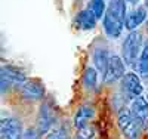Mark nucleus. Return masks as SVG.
Segmentation results:
<instances>
[{"label": "nucleus", "instance_id": "1", "mask_svg": "<svg viewBox=\"0 0 148 139\" xmlns=\"http://www.w3.org/2000/svg\"><path fill=\"white\" fill-rule=\"evenodd\" d=\"M127 16L126 0H111L107 6V12L102 18V28L110 39L121 36Z\"/></svg>", "mask_w": 148, "mask_h": 139}, {"label": "nucleus", "instance_id": "2", "mask_svg": "<svg viewBox=\"0 0 148 139\" xmlns=\"http://www.w3.org/2000/svg\"><path fill=\"white\" fill-rule=\"evenodd\" d=\"M142 49H144L142 34L139 31H135V30L130 31L126 36V39L123 40V45H121V58L126 62V65H129L132 68L138 67Z\"/></svg>", "mask_w": 148, "mask_h": 139}, {"label": "nucleus", "instance_id": "3", "mask_svg": "<svg viewBox=\"0 0 148 139\" xmlns=\"http://www.w3.org/2000/svg\"><path fill=\"white\" fill-rule=\"evenodd\" d=\"M117 124H119L120 132L125 135L127 139H138L141 127H139V124L136 123V120L133 118L130 110H121L119 112Z\"/></svg>", "mask_w": 148, "mask_h": 139}, {"label": "nucleus", "instance_id": "4", "mask_svg": "<svg viewBox=\"0 0 148 139\" xmlns=\"http://www.w3.org/2000/svg\"><path fill=\"white\" fill-rule=\"evenodd\" d=\"M0 79H2V93L8 92L12 86H21L24 81L27 80L25 77V73L22 70L14 67V65H3L2 67V75H0Z\"/></svg>", "mask_w": 148, "mask_h": 139}, {"label": "nucleus", "instance_id": "5", "mask_svg": "<svg viewBox=\"0 0 148 139\" xmlns=\"http://www.w3.org/2000/svg\"><path fill=\"white\" fill-rule=\"evenodd\" d=\"M126 71V62L123 61V58L117 56V55H111L110 62H108V67L104 73V83L111 84L117 80H121L125 77V73Z\"/></svg>", "mask_w": 148, "mask_h": 139}, {"label": "nucleus", "instance_id": "6", "mask_svg": "<svg viewBox=\"0 0 148 139\" xmlns=\"http://www.w3.org/2000/svg\"><path fill=\"white\" fill-rule=\"evenodd\" d=\"M0 139H24L21 121L15 117H3L0 123Z\"/></svg>", "mask_w": 148, "mask_h": 139}, {"label": "nucleus", "instance_id": "7", "mask_svg": "<svg viewBox=\"0 0 148 139\" xmlns=\"http://www.w3.org/2000/svg\"><path fill=\"white\" fill-rule=\"evenodd\" d=\"M121 89L126 93V96L130 98L132 101L142 96L144 86L141 83L139 75H136L135 73H126L125 77L121 79Z\"/></svg>", "mask_w": 148, "mask_h": 139}, {"label": "nucleus", "instance_id": "8", "mask_svg": "<svg viewBox=\"0 0 148 139\" xmlns=\"http://www.w3.org/2000/svg\"><path fill=\"white\" fill-rule=\"evenodd\" d=\"M130 112L141 129L148 127V99H145L144 96L133 99L130 104Z\"/></svg>", "mask_w": 148, "mask_h": 139}, {"label": "nucleus", "instance_id": "9", "mask_svg": "<svg viewBox=\"0 0 148 139\" xmlns=\"http://www.w3.org/2000/svg\"><path fill=\"white\" fill-rule=\"evenodd\" d=\"M55 123V112L49 104H43L39 110V116H37V127L42 132V135L47 133L52 129Z\"/></svg>", "mask_w": 148, "mask_h": 139}, {"label": "nucleus", "instance_id": "10", "mask_svg": "<svg viewBox=\"0 0 148 139\" xmlns=\"http://www.w3.org/2000/svg\"><path fill=\"white\" fill-rule=\"evenodd\" d=\"M21 95L30 101H39L45 96V87L39 80H25L21 84Z\"/></svg>", "mask_w": 148, "mask_h": 139}, {"label": "nucleus", "instance_id": "11", "mask_svg": "<svg viewBox=\"0 0 148 139\" xmlns=\"http://www.w3.org/2000/svg\"><path fill=\"white\" fill-rule=\"evenodd\" d=\"M145 18H147V8H136V9L130 10L127 14L125 27L129 31H133V30H136L139 25L145 21Z\"/></svg>", "mask_w": 148, "mask_h": 139}, {"label": "nucleus", "instance_id": "12", "mask_svg": "<svg viewBox=\"0 0 148 139\" xmlns=\"http://www.w3.org/2000/svg\"><path fill=\"white\" fill-rule=\"evenodd\" d=\"M95 116V108L92 105H82L74 114V127L82 129L89 124V120Z\"/></svg>", "mask_w": 148, "mask_h": 139}, {"label": "nucleus", "instance_id": "13", "mask_svg": "<svg viewBox=\"0 0 148 139\" xmlns=\"http://www.w3.org/2000/svg\"><path fill=\"white\" fill-rule=\"evenodd\" d=\"M96 16L92 14L89 9H84V10H80L77 16H76V25L80 28V30H93L95 25H96Z\"/></svg>", "mask_w": 148, "mask_h": 139}, {"label": "nucleus", "instance_id": "14", "mask_svg": "<svg viewBox=\"0 0 148 139\" xmlns=\"http://www.w3.org/2000/svg\"><path fill=\"white\" fill-rule=\"evenodd\" d=\"M93 64H95V68L98 70V73H101L104 75L107 67H108V62H110V58L111 55L108 53V50L105 47H96L93 50Z\"/></svg>", "mask_w": 148, "mask_h": 139}, {"label": "nucleus", "instance_id": "15", "mask_svg": "<svg viewBox=\"0 0 148 139\" xmlns=\"http://www.w3.org/2000/svg\"><path fill=\"white\" fill-rule=\"evenodd\" d=\"M82 81L88 90H95L98 87V70L93 67H88L83 73Z\"/></svg>", "mask_w": 148, "mask_h": 139}, {"label": "nucleus", "instance_id": "16", "mask_svg": "<svg viewBox=\"0 0 148 139\" xmlns=\"http://www.w3.org/2000/svg\"><path fill=\"white\" fill-rule=\"evenodd\" d=\"M107 6L108 5L104 2V0H90V2L88 3V9L96 16V19L104 18L105 12H107Z\"/></svg>", "mask_w": 148, "mask_h": 139}, {"label": "nucleus", "instance_id": "17", "mask_svg": "<svg viewBox=\"0 0 148 139\" xmlns=\"http://www.w3.org/2000/svg\"><path fill=\"white\" fill-rule=\"evenodd\" d=\"M138 71H139V74L142 75L145 80H148V40L145 42L144 49H142V53H141V56H139Z\"/></svg>", "mask_w": 148, "mask_h": 139}, {"label": "nucleus", "instance_id": "18", "mask_svg": "<svg viewBox=\"0 0 148 139\" xmlns=\"http://www.w3.org/2000/svg\"><path fill=\"white\" fill-rule=\"evenodd\" d=\"M96 136V130L93 126H84L82 129H77V133H76V139H95Z\"/></svg>", "mask_w": 148, "mask_h": 139}, {"label": "nucleus", "instance_id": "19", "mask_svg": "<svg viewBox=\"0 0 148 139\" xmlns=\"http://www.w3.org/2000/svg\"><path fill=\"white\" fill-rule=\"evenodd\" d=\"M42 138V132L39 130V127H28L24 130V139H40Z\"/></svg>", "mask_w": 148, "mask_h": 139}, {"label": "nucleus", "instance_id": "20", "mask_svg": "<svg viewBox=\"0 0 148 139\" xmlns=\"http://www.w3.org/2000/svg\"><path fill=\"white\" fill-rule=\"evenodd\" d=\"M46 139H70L64 129H53L47 133Z\"/></svg>", "mask_w": 148, "mask_h": 139}, {"label": "nucleus", "instance_id": "21", "mask_svg": "<svg viewBox=\"0 0 148 139\" xmlns=\"http://www.w3.org/2000/svg\"><path fill=\"white\" fill-rule=\"evenodd\" d=\"M145 8H147V10H148V0H145Z\"/></svg>", "mask_w": 148, "mask_h": 139}, {"label": "nucleus", "instance_id": "22", "mask_svg": "<svg viewBox=\"0 0 148 139\" xmlns=\"http://www.w3.org/2000/svg\"><path fill=\"white\" fill-rule=\"evenodd\" d=\"M127 2H135V0H127Z\"/></svg>", "mask_w": 148, "mask_h": 139}]
</instances>
